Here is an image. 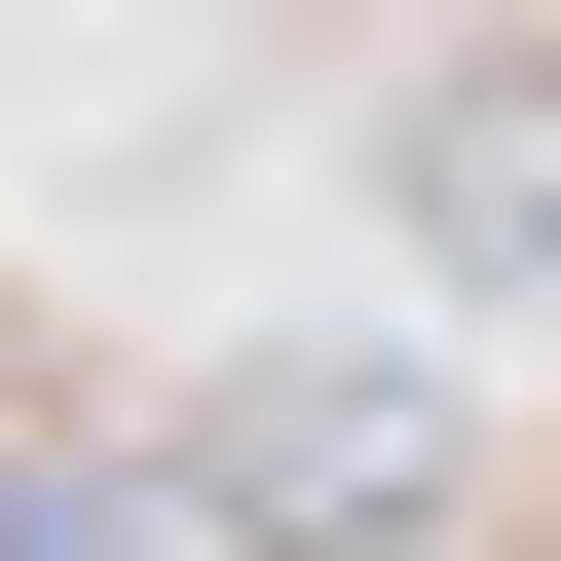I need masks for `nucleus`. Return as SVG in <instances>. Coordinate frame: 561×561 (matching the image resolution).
<instances>
[{
	"instance_id": "2",
	"label": "nucleus",
	"mask_w": 561,
	"mask_h": 561,
	"mask_svg": "<svg viewBox=\"0 0 561 561\" xmlns=\"http://www.w3.org/2000/svg\"><path fill=\"white\" fill-rule=\"evenodd\" d=\"M412 262H449V300H561V76H524V38L412 76Z\"/></svg>"
},
{
	"instance_id": "1",
	"label": "nucleus",
	"mask_w": 561,
	"mask_h": 561,
	"mask_svg": "<svg viewBox=\"0 0 561 561\" xmlns=\"http://www.w3.org/2000/svg\"><path fill=\"white\" fill-rule=\"evenodd\" d=\"M150 486H187L225 561H412V524H449V375L262 337V375H187V412H150Z\"/></svg>"
},
{
	"instance_id": "3",
	"label": "nucleus",
	"mask_w": 561,
	"mask_h": 561,
	"mask_svg": "<svg viewBox=\"0 0 561 561\" xmlns=\"http://www.w3.org/2000/svg\"><path fill=\"white\" fill-rule=\"evenodd\" d=\"M0 561H113V449H0Z\"/></svg>"
}]
</instances>
